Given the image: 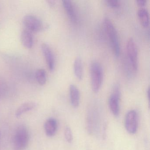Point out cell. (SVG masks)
Wrapping results in <instances>:
<instances>
[{"label":"cell","instance_id":"obj_1","mask_svg":"<svg viewBox=\"0 0 150 150\" xmlns=\"http://www.w3.org/2000/svg\"><path fill=\"white\" fill-rule=\"evenodd\" d=\"M103 26L109 40L113 53L116 57H119L121 52L120 41L115 27L108 17L103 19Z\"/></svg>","mask_w":150,"mask_h":150},{"label":"cell","instance_id":"obj_2","mask_svg":"<svg viewBox=\"0 0 150 150\" xmlns=\"http://www.w3.org/2000/svg\"><path fill=\"white\" fill-rule=\"evenodd\" d=\"M90 71L92 89L94 93H98L103 82V68L99 62L94 61L91 63Z\"/></svg>","mask_w":150,"mask_h":150},{"label":"cell","instance_id":"obj_3","mask_svg":"<svg viewBox=\"0 0 150 150\" xmlns=\"http://www.w3.org/2000/svg\"><path fill=\"white\" fill-rule=\"evenodd\" d=\"M29 141V134L27 128L23 125L19 126L15 133L14 143L15 148L17 150H22L28 146Z\"/></svg>","mask_w":150,"mask_h":150},{"label":"cell","instance_id":"obj_4","mask_svg":"<svg viewBox=\"0 0 150 150\" xmlns=\"http://www.w3.org/2000/svg\"><path fill=\"white\" fill-rule=\"evenodd\" d=\"M121 97L120 86L116 83L113 87V91L109 100L110 108L115 116H118L119 114V101Z\"/></svg>","mask_w":150,"mask_h":150},{"label":"cell","instance_id":"obj_5","mask_svg":"<svg viewBox=\"0 0 150 150\" xmlns=\"http://www.w3.org/2000/svg\"><path fill=\"white\" fill-rule=\"evenodd\" d=\"M126 52L132 67L135 71H137L138 67L137 48L135 40L132 38L127 41Z\"/></svg>","mask_w":150,"mask_h":150},{"label":"cell","instance_id":"obj_6","mask_svg":"<svg viewBox=\"0 0 150 150\" xmlns=\"http://www.w3.org/2000/svg\"><path fill=\"white\" fill-rule=\"evenodd\" d=\"M138 115L135 110H131L126 114L125 125L126 130L130 134H135L138 128Z\"/></svg>","mask_w":150,"mask_h":150},{"label":"cell","instance_id":"obj_7","mask_svg":"<svg viewBox=\"0 0 150 150\" xmlns=\"http://www.w3.org/2000/svg\"><path fill=\"white\" fill-rule=\"evenodd\" d=\"M23 23L27 30L30 32H38L42 30L44 28L42 22L34 16H26L23 18Z\"/></svg>","mask_w":150,"mask_h":150},{"label":"cell","instance_id":"obj_8","mask_svg":"<svg viewBox=\"0 0 150 150\" xmlns=\"http://www.w3.org/2000/svg\"><path fill=\"white\" fill-rule=\"evenodd\" d=\"M41 49L49 69L51 71L55 68V60L54 54L50 47L47 44L43 43L41 45Z\"/></svg>","mask_w":150,"mask_h":150},{"label":"cell","instance_id":"obj_9","mask_svg":"<svg viewBox=\"0 0 150 150\" xmlns=\"http://www.w3.org/2000/svg\"><path fill=\"white\" fill-rule=\"evenodd\" d=\"M62 2L63 6L70 20L74 23H76L78 21V14L73 2L70 0H64Z\"/></svg>","mask_w":150,"mask_h":150},{"label":"cell","instance_id":"obj_10","mask_svg":"<svg viewBox=\"0 0 150 150\" xmlns=\"http://www.w3.org/2000/svg\"><path fill=\"white\" fill-rule=\"evenodd\" d=\"M70 100L72 106L78 108L79 105L80 93L77 87L74 84H71L69 88Z\"/></svg>","mask_w":150,"mask_h":150},{"label":"cell","instance_id":"obj_11","mask_svg":"<svg viewBox=\"0 0 150 150\" xmlns=\"http://www.w3.org/2000/svg\"><path fill=\"white\" fill-rule=\"evenodd\" d=\"M57 122L53 118L48 119L45 124V133L48 137L54 136L57 129Z\"/></svg>","mask_w":150,"mask_h":150},{"label":"cell","instance_id":"obj_12","mask_svg":"<svg viewBox=\"0 0 150 150\" xmlns=\"http://www.w3.org/2000/svg\"><path fill=\"white\" fill-rule=\"evenodd\" d=\"M21 41L23 45L27 49H30L33 45V38L31 32L24 30L21 35Z\"/></svg>","mask_w":150,"mask_h":150},{"label":"cell","instance_id":"obj_13","mask_svg":"<svg viewBox=\"0 0 150 150\" xmlns=\"http://www.w3.org/2000/svg\"><path fill=\"white\" fill-rule=\"evenodd\" d=\"M74 71L77 79L80 80L82 79L83 75V64L82 59L80 57H77L74 60Z\"/></svg>","mask_w":150,"mask_h":150},{"label":"cell","instance_id":"obj_14","mask_svg":"<svg viewBox=\"0 0 150 150\" xmlns=\"http://www.w3.org/2000/svg\"><path fill=\"white\" fill-rule=\"evenodd\" d=\"M137 16L141 24L144 27H147L149 26V15L147 9L143 8H139L137 12Z\"/></svg>","mask_w":150,"mask_h":150},{"label":"cell","instance_id":"obj_15","mask_svg":"<svg viewBox=\"0 0 150 150\" xmlns=\"http://www.w3.org/2000/svg\"><path fill=\"white\" fill-rule=\"evenodd\" d=\"M36 104L35 103H26L21 105L16 110V115L17 117H19L23 114L29 111L35 107Z\"/></svg>","mask_w":150,"mask_h":150},{"label":"cell","instance_id":"obj_16","mask_svg":"<svg viewBox=\"0 0 150 150\" xmlns=\"http://www.w3.org/2000/svg\"><path fill=\"white\" fill-rule=\"evenodd\" d=\"M35 77L38 82L40 85L43 86L46 83V74L44 69H39L37 70Z\"/></svg>","mask_w":150,"mask_h":150},{"label":"cell","instance_id":"obj_17","mask_svg":"<svg viewBox=\"0 0 150 150\" xmlns=\"http://www.w3.org/2000/svg\"><path fill=\"white\" fill-rule=\"evenodd\" d=\"M64 136L65 139L68 143H71L73 140V135L71 130L69 127H67L65 129Z\"/></svg>","mask_w":150,"mask_h":150},{"label":"cell","instance_id":"obj_18","mask_svg":"<svg viewBox=\"0 0 150 150\" xmlns=\"http://www.w3.org/2000/svg\"><path fill=\"white\" fill-rule=\"evenodd\" d=\"M106 2L109 6L113 8H116L120 6V1L117 0H108Z\"/></svg>","mask_w":150,"mask_h":150},{"label":"cell","instance_id":"obj_19","mask_svg":"<svg viewBox=\"0 0 150 150\" xmlns=\"http://www.w3.org/2000/svg\"><path fill=\"white\" fill-rule=\"evenodd\" d=\"M136 2L139 6H143L145 5L146 1V0H137L136 1Z\"/></svg>","mask_w":150,"mask_h":150},{"label":"cell","instance_id":"obj_20","mask_svg":"<svg viewBox=\"0 0 150 150\" xmlns=\"http://www.w3.org/2000/svg\"><path fill=\"white\" fill-rule=\"evenodd\" d=\"M49 2L50 5H51V6H52L54 4V1H49Z\"/></svg>","mask_w":150,"mask_h":150}]
</instances>
